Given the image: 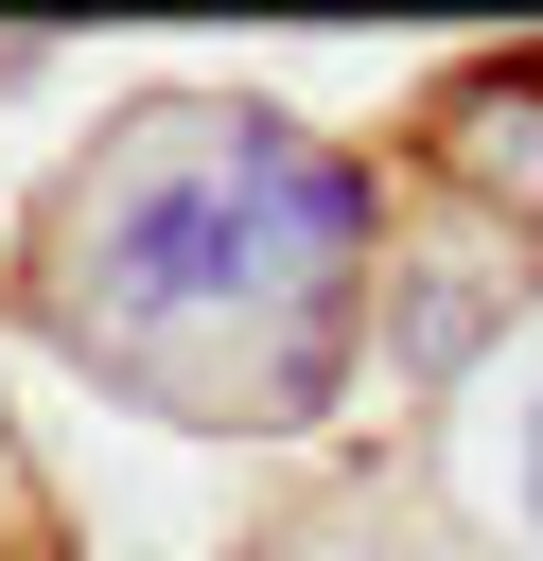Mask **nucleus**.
Returning a JSON list of instances; mask_svg holds the SVG:
<instances>
[{"instance_id": "f257e3e1", "label": "nucleus", "mask_w": 543, "mask_h": 561, "mask_svg": "<svg viewBox=\"0 0 543 561\" xmlns=\"http://www.w3.org/2000/svg\"><path fill=\"white\" fill-rule=\"evenodd\" d=\"M350 245L368 193L280 105H140L53 228V316L123 368H175L193 333H263V421H298L333 386Z\"/></svg>"}, {"instance_id": "f03ea898", "label": "nucleus", "mask_w": 543, "mask_h": 561, "mask_svg": "<svg viewBox=\"0 0 543 561\" xmlns=\"http://www.w3.org/2000/svg\"><path fill=\"white\" fill-rule=\"evenodd\" d=\"M438 158H455L490 210H525V228H543V70H490V88H455V105H438Z\"/></svg>"}, {"instance_id": "7ed1b4c3", "label": "nucleus", "mask_w": 543, "mask_h": 561, "mask_svg": "<svg viewBox=\"0 0 543 561\" xmlns=\"http://www.w3.org/2000/svg\"><path fill=\"white\" fill-rule=\"evenodd\" d=\"M525 508H543V403H525Z\"/></svg>"}]
</instances>
